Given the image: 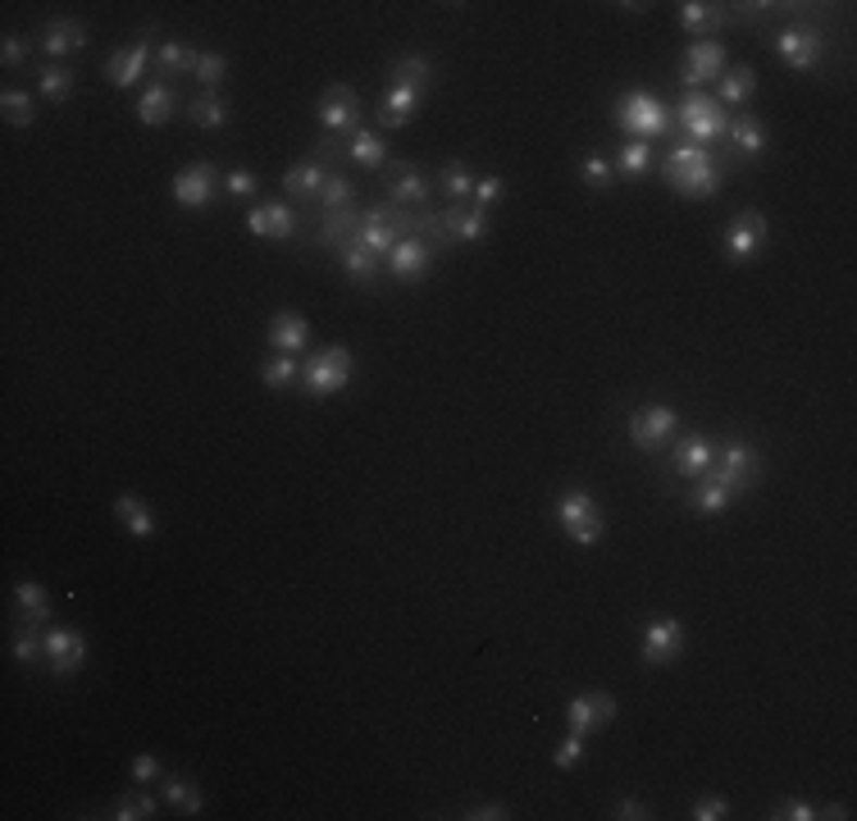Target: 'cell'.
Wrapping results in <instances>:
<instances>
[{"mask_svg":"<svg viewBox=\"0 0 857 821\" xmlns=\"http://www.w3.org/2000/svg\"><path fill=\"white\" fill-rule=\"evenodd\" d=\"M661 178H666L671 192H680L688 201H707V197L721 192V183L730 178V170H721L707 147L680 142V147H671V156L661 160Z\"/></svg>","mask_w":857,"mask_h":821,"instance_id":"cell-1","label":"cell"},{"mask_svg":"<svg viewBox=\"0 0 857 821\" xmlns=\"http://www.w3.org/2000/svg\"><path fill=\"white\" fill-rule=\"evenodd\" d=\"M415 215L420 210H401L393 201H378V206H365L361 210V228H356V242H361L365 251H374L378 261L407 238V233H415Z\"/></svg>","mask_w":857,"mask_h":821,"instance_id":"cell-2","label":"cell"},{"mask_svg":"<svg viewBox=\"0 0 857 821\" xmlns=\"http://www.w3.org/2000/svg\"><path fill=\"white\" fill-rule=\"evenodd\" d=\"M616 128L630 133V142H653V137L671 133V110H666L653 91H625L616 101Z\"/></svg>","mask_w":857,"mask_h":821,"instance_id":"cell-3","label":"cell"},{"mask_svg":"<svg viewBox=\"0 0 857 821\" xmlns=\"http://www.w3.org/2000/svg\"><path fill=\"white\" fill-rule=\"evenodd\" d=\"M557 521H561V534L570 538V544H580V548H593L607 534V515H603L598 498L584 493V488H566L561 493V498H557Z\"/></svg>","mask_w":857,"mask_h":821,"instance_id":"cell-4","label":"cell"},{"mask_svg":"<svg viewBox=\"0 0 857 821\" xmlns=\"http://www.w3.org/2000/svg\"><path fill=\"white\" fill-rule=\"evenodd\" d=\"M717 484H725L734 498L740 493H748V488H757V480H761V452L753 448L748 438H730V443H717V461H711V471H707Z\"/></svg>","mask_w":857,"mask_h":821,"instance_id":"cell-5","label":"cell"},{"mask_svg":"<svg viewBox=\"0 0 857 821\" xmlns=\"http://www.w3.org/2000/svg\"><path fill=\"white\" fill-rule=\"evenodd\" d=\"M671 124H680L694 147H707V142H717V137H725L730 114L717 97H707V91H684V101H680Z\"/></svg>","mask_w":857,"mask_h":821,"instance_id":"cell-6","label":"cell"},{"mask_svg":"<svg viewBox=\"0 0 857 821\" xmlns=\"http://www.w3.org/2000/svg\"><path fill=\"white\" fill-rule=\"evenodd\" d=\"M351 374H356V357L347 347L333 343V347H320L315 357L301 365V388L311 397H333L351 384Z\"/></svg>","mask_w":857,"mask_h":821,"instance_id":"cell-7","label":"cell"},{"mask_svg":"<svg viewBox=\"0 0 857 821\" xmlns=\"http://www.w3.org/2000/svg\"><path fill=\"white\" fill-rule=\"evenodd\" d=\"M680 438V411L666 407V402H648L630 411V443L638 452H661L671 448V443Z\"/></svg>","mask_w":857,"mask_h":821,"instance_id":"cell-8","label":"cell"},{"mask_svg":"<svg viewBox=\"0 0 857 821\" xmlns=\"http://www.w3.org/2000/svg\"><path fill=\"white\" fill-rule=\"evenodd\" d=\"M775 55H780V64H790L794 74H817L825 64V37L812 23H790V28H780V37H775Z\"/></svg>","mask_w":857,"mask_h":821,"instance_id":"cell-9","label":"cell"},{"mask_svg":"<svg viewBox=\"0 0 857 821\" xmlns=\"http://www.w3.org/2000/svg\"><path fill=\"white\" fill-rule=\"evenodd\" d=\"M684 644H688L684 621H675V617H653V621H643L638 657H643V667H671L675 657L684 652Z\"/></svg>","mask_w":857,"mask_h":821,"instance_id":"cell-10","label":"cell"},{"mask_svg":"<svg viewBox=\"0 0 857 821\" xmlns=\"http://www.w3.org/2000/svg\"><path fill=\"white\" fill-rule=\"evenodd\" d=\"M315 114H320V128L328 133V137H343L347 133H356L361 128V97L347 87V83H328L324 87V97L315 101Z\"/></svg>","mask_w":857,"mask_h":821,"instance_id":"cell-11","label":"cell"},{"mask_svg":"<svg viewBox=\"0 0 857 821\" xmlns=\"http://www.w3.org/2000/svg\"><path fill=\"white\" fill-rule=\"evenodd\" d=\"M170 192H174V206H183V210H206L214 197H220V174H214L210 160H192L174 174Z\"/></svg>","mask_w":857,"mask_h":821,"instance_id":"cell-12","label":"cell"},{"mask_svg":"<svg viewBox=\"0 0 857 821\" xmlns=\"http://www.w3.org/2000/svg\"><path fill=\"white\" fill-rule=\"evenodd\" d=\"M767 238H771L767 215H761V210H740L725 228V256L734 265H744V261H753V256L767 251Z\"/></svg>","mask_w":857,"mask_h":821,"instance_id":"cell-13","label":"cell"},{"mask_svg":"<svg viewBox=\"0 0 857 821\" xmlns=\"http://www.w3.org/2000/svg\"><path fill=\"white\" fill-rule=\"evenodd\" d=\"M438 251L428 247L420 233H407L388 256H384V270L397 278V284H420V278H428V270H434Z\"/></svg>","mask_w":857,"mask_h":821,"instance_id":"cell-14","label":"cell"},{"mask_svg":"<svg viewBox=\"0 0 857 821\" xmlns=\"http://www.w3.org/2000/svg\"><path fill=\"white\" fill-rule=\"evenodd\" d=\"M87 662V639L78 635L74 625H51L46 630V667H51L55 680L78 675Z\"/></svg>","mask_w":857,"mask_h":821,"instance_id":"cell-15","label":"cell"},{"mask_svg":"<svg viewBox=\"0 0 857 821\" xmlns=\"http://www.w3.org/2000/svg\"><path fill=\"white\" fill-rule=\"evenodd\" d=\"M607 721H616V698H611L607 689H588V694H575V698L566 702V725H570V735L588 739L593 731H603Z\"/></svg>","mask_w":857,"mask_h":821,"instance_id":"cell-16","label":"cell"},{"mask_svg":"<svg viewBox=\"0 0 857 821\" xmlns=\"http://www.w3.org/2000/svg\"><path fill=\"white\" fill-rule=\"evenodd\" d=\"M717 461V438L703 434V430H688L684 438L671 443V475L680 480H703Z\"/></svg>","mask_w":857,"mask_h":821,"instance_id":"cell-17","label":"cell"},{"mask_svg":"<svg viewBox=\"0 0 857 821\" xmlns=\"http://www.w3.org/2000/svg\"><path fill=\"white\" fill-rule=\"evenodd\" d=\"M721 74H725V46H721V37H698L684 51L680 78L688 83V91H703V83H717Z\"/></svg>","mask_w":857,"mask_h":821,"instance_id":"cell-18","label":"cell"},{"mask_svg":"<svg viewBox=\"0 0 857 821\" xmlns=\"http://www.w3.org/2000/svg\"><path fill=\"white\" fill-rule=\"evenodd\" d=\"M384 183H388L393 206H401V210H424V201H428V174L415 170L411 160L384 164Z\"/></svg>","mask_w":857,"mask_h":821,"instance_id":"cell-19","label":"cell"},{"mask_svg":"<svg viewBox=\"0 0 857 821\" xmlns=\"http://www.w3.org/2000/svg\"><path fill=\"white\" fill-rule=\"evenodd\" d=\"M247 233L260 242H288L297 233V210L283 201H260L247 210Z\"/></svg>","mask_w":857,"mask_h":821,"instance_id":"cell-20","label":"cell"},{"mask_svg":"<svg viewBox=\"0 0 857 821\" xmlns=\"http://www.w3.org/2000/svg\"><path fill=\"white\" fill-rule=\"evenodd\" d=\"M725 142H730V151H734V156L753 164V160L767 156L771 133H767V124H761L757 114H730V124H725Z\"/></svg>","mask_w":857,"mask_h":821,"instance_id":"cell-21","label":"cell"},{"mask_svg":"<svg viewBox=\"0 0 857 821\" xmlns=\"http://www.w3.org/2000/svg\"><path fill=\"white\" fill-rule=\"evenodd\" d=\"M147 69H151V46L147 41H128V46H119V51L105 60V78L119 91H128V87H137L141 78H147Z\"/></svg>","mask_w":857,"mask_h":821,"instance_id":"cell-22","label":"cell"},{"mask_svg":"<svg viewBox=\"0 0 857 821\" xmlns=\"http://www.w3.org/2000/svg\"><path fill=\"white\" fill-rule=\"evenodd\" d=\"M41 51L51 55L55 64H64V55H78V51H87V28L78 18H51L41 28Z\"/></svg>","mask_w":857,"mask_h":821,"instance_id":"cell-23","label":"cell"},{"mask_svg":"<svg viewBox=\"0 0 857 821\" xmlns=\"http://www.w3.org/2000/svg\"><path fill=\"white\" fill-rule=\"evenodd\" d=\"M174 110H178V97H174V87L164 83V78H156V83H147L137 91V124H147V128H160V124H170L174 120Z\"/></svg>","mask_w":857,"mask_h":821,"instance_id":"cell-24","label":"cell"},{"mask_svg":"<svg viewBox=\"0 0 857 821\" xmlns=\"http://www.w3.org/2000/svg\"><path fill=\"white\" fill-rule=\"evenodd\" d=\"M443 233H447L451 247H457V242H484L488 238V210H480V206H447L443 210Z\"/></svg>","mask_w":857,"mask_h":821,"instance_id":"cell-25","label":"cell"},{"mask_svg":"<svg viewBox=\"0 0 857 821\" xmlns=\"http://www.w3.org/2000/svg\"><path fill=\"white\" fill-rule=\"evenodd\" d=\"M328 178H333V170L324 160H297L293 170H283V192L297 197V201H320Z\"/></svg>","mask_w":857,"mask_h":821,"instance_id":"cell-26","label":"cell"},{"mask_svg":"<svg viewBox=\"0 0 857 821\" xmlns=\"http://www.w3.org/2000/svg\"><path fill=\"white\" fill-rule=\"evenodd\" d=\"M343 156L351 164H361V170H384V164H388V142H384V133H374V128L361 124L356 133L343 137Z\"/></svg>","mask_w":857,"mask_h":821,"instance_id":"cell-27","label":"cell"},{"mask_svg":"<svg viewBox=\"0 0 857 821\" xmlns=\"http://www.w3.org/2000/svg\"><path fill=\"white\" fill-rule=\"evenodd\" d=\"M14 617L18 625H51V594L41 589L37 580H18L14 584Z\"/></svg>","mask_w":857,"mask_h":821,"instance_id":"cell-28","label":"cell"},{"mask_svg":"<svg viewBox=\"0 0 857 821\" xmlns=\"http://www.w3.org/2000/svg\"><path fill=\"white\" fill-rule=\"evenodd\" d=\"M356 228H361V206L324 210V215H320V224H315V242H320V247H333V251H338L347 238H356Z\"/></svg>","mask_w":857,"mask_h":821,"instance_id":"cell-29","label":"cell"},{"mask_svg":"<svg viewBox=\"0 0 857 821\" xmlns=\"http://www.w3.org/2000/svg\"><path fill=\"white\" fill-rule=\"evenodd\" d=\"M338 261H343V274L351 278V284H361V288H374L378 274H384V261H378L374 251H365L356 238H347V242L338 247Z\"/></svg>","mask_w":857,"mask_h":821,"instance_id":"cell-30","label":"cell"},{"mask_svg":"<svg viewBox=\"0 0 857 821\" xmlns=\"http://www.w3.org/2000/svg\"><path fill=\"white\" fill-rule=\"evenodd\" d=\"M306 343H311V320H306L301 311H278L274 320H270V347L274 351H301Z\"/></svg>","mask_w":857,"mask_h":821,"instance_id":"cell-31","label":"cell"},{"mask_svg":"<svg viewBox=\"0 0 857 821\" xmlns=\"http://www.w3.org/2000/svg\"><path fill=\"white\" fill-rule=\"evenodd\" d=\"M420 97H424L420 87H388L384 105H378V124H384V128H407L411 114L420 110Z\"/></svg>","mask_w":857,"mask_h":821,"instance_id":"cell-32","label":"cell"},{"mask_svg":"<svg viewBox=\"0 0 857 821\" xmlns=\"http://www.w3.org/2000/svg\"><path fill=\"white\" fill-rule=\"evenodd\" d=\"M74 91H78V74H74V69H69V64H41L37 69V97H46V101H51V105H64L69 97H74Z\"/></svg>","mask_w":857,"mask_h":821,"instance_id":"cell-33","label":"cell"},{"mask_svg":"<svg viewBox=\"0 0 857 821\" xmlns=\"http://www.w3.org/2000/svg\"><path fill=\"white\" fill-rule=\"evenodd\" d=\"M675 18H680L684 33H711V28H725V23H734V14L725 5H707V0H684Z\"/></svg>","mask_w":857,"mask_h":821,"instance_id":"cell-34","label":"cell"},{"mask_svg":"<svg viewBox=\"0 0 857 821\" xmlns=\"http://www.w3.org/2000/svg\"><path fill=\"white\" fill-rule=\"evenodd\" d=\"M201 51L187 41H164L156 51V78H174V74H197Z\"/></svg>","mask_w":857,"mask_h":821,"instance_id":"cell-35","label":"cell"},{"mask_svg":"<svg viewBox=\"0 0 857 821\" xmlns=\"http://www.w3.org/2000/svg\"><path fill=\"white\" fill-rule=\"evenodd\" d=\"M114 515H119V525H124L133 538H151L156 534V515H151V507L137 498V493H124V498L114 502Z\"/></svg>","mask_w":857,"mask_h":821,"instance_id":"cell-36","label":"cell"},{"mask_svg":"<svg viewBox=\"0 0 857 821\" xmlns=\"http://www.w3.org/2000/svg\"><path fill=\"white\" fill-rule=\"evenodd\" d=\"M434 83V64H428L424 55H397L388 64V87H428Z\"/></svg>","mask_w":857,"mask_h":821,"instance_id":"cell-37","label":"cell"},{"mask_svg":"<svg viewBox=\"0 0 857 821\" xmlns=\"http://www.w3.org/2000/svg\"><path fill=\"white\" fill-rule=\"evenodd\" d=\"M753 91H757V74L748 64H734V69H725L721 74V105H748L753 101Z\"/></svg>","mask_w":857,"mask_h":821,"instance_id":"cell-38","label":"cell"},{"mask_svg":"<svg viewBox=\"0 0 857 821\" xmlns=\"http://www.w3.org/2000/svg\"><path fill=\"white\" fill-rule=\"evenodd\" d=\"M164 804H170L174 812H183V817H197V812L206 808V794H201V785H197V781H187V776H170V781H164Z\"/></svg>","mask_w":857,"mask_h":821,"instance_id":"cell-39","label":"cell"},{"mask_svg":"<svg viewBox=\"0 0 857 821\" xmlns=\"http://www.w3.org/2000/svg\"><path fill=\"white\" fill-rule=\"evenodd\" d=\"M0 114H5V124H14V128H33V124H37V101H33V91L5 87V91H0Z\"/></svg>","mask_w":857,"mask_h":821,"instance_id":"cell-40","label":"cell"},{"mask_svg":"<svg viewBox=\"0 0 857 821\" xmlns=\"http://www.w3.org/2000/svg\"><path fill=\"white\" fill-rule=\"evenodd\" d=\"M187 114H192V124H197L201 133H220V128L228 124V105H224L220 91H201V97L187 105Z\"/></svg>","mask_w":857,"mask_h":821,"instance_id":"cell-41","label":"cell"},{"mask_svg":"<svg viewBox=\"0 0 857 821\" xmlns=\"http://www.w3.org/2000/svg\"><path fill=\"white\" fill-rule=\"evenodd\" d=\"M260 384H265L270 393H283V388H293V384H301V365L288 357V351H274V357L260 365Z\"/></svg>","mask_w":857,"mask_h":821,"instance_id":"cell-42","label":"cell"},{"mask_svg":"<svg viewBox=\"0 0 857 821\" xmlns=\"http://www.w3.org/2000/svg\"><path fill=\"white\" fill-rule=\"evenodd\" d=\"M688 502H694V511H703V515H721V511L734 502V493H730L725 484H717L711 475H703V480H694V493H688Z\"/></svg>","mask_w":857,"mask_h":821,"instance_id":"cell-43","label":"cell"},{"mask_svg":"<svg viewBox=\"0 0 857 821\" xmlns=\"http://www.w3.org/2000/svg\"><path fill=\"white\" fill-rule=\"evenodd\" d=\"M438 187H443V197H447L451 206H470V192H474V174L465 170L461 160H451V164H443Z\"/></svg>","mask_w":857,"mask_h":821,"instance_id":"cell-44","label":"cell"},{"mask_svg":"<svg viewBox=\"0 0 857 821\" xmlns=\"http://www.w3.org/2000/svg\"><path fill=\"white\" fill-rule=\"evenodd\" d=\"M611 170L621 174V178H630V183H634V178H643V174L653 170V147H648V142H625L621 151H616Z\"/></svg>","mask_w":857,"mask_h":821,"instance_id":"cell-45","label":"cell"},{"mask_svg":"<svg viewBox=\"0 0 857 821\" xmlns=\"http://www.w3.org/2000/svg\"><path fill=\"white\" fill-rule=\"evenodd\" d=\"M10 652L18 667H33V662H46V635H37V625H14L10 635Z\"/></svg>","mask_w":857,"mask_h":821,"instance_id":"cell-46","label":"cell"},{"mask_svg":"<svg viewBox=\"0 0 857 821\" xmlns=\"http://www.w3.org/2000/svg\"><path fill=\"white\" fill-rule=\"evenodd\" d=\"M114 821H151L156 817V799L147 789H128V794H119L114 799V812H110Z\"/></svg>","mask_w":857,"mask_h":821,"instance_id":"cell-47","label":"cell"},{"mask_svg":"<svg viewBox=\"0 0 857 821\" xmlns=\"http://www.w3.org/2000/svg\"><path fill=\"white\" fill-rule=\"evenodd\" d=\"M580 178H584V187H593V192H607L611 178H616V170H611V160H607L603 151H588L584 164H580Z\"/></svg>","mask_w":857,"mask_h":821,"instance_id":"cell-48","label":"cell"},{"mask_svg":"<svg viewBox=\"0 0 857 821\" xmlns=\"http://www.w3.org/2000/svg\"><path fill=\"white\" fill-rule=\"evenodd\" d=\"M320 215L324 210H343V206H356V187H351V178L347 174H333L328 183H324V192H320Z\"/></svg>","mask_w":857,"mask_h":821,"instance_id":"cell-49","label":"cell"},{"mask_svg":"<svg viewBox=\"0 0 857 821\" xmlns=\"http://www.w3.org/2000/svg\"><path fill=\"white\" fill-rule=\"evenodd\" d=\"M224 74H228V60H224L220 51H206V55H201V64H197V83H201V91H220Z\"/></svg>","mask_w":857,"mask_h":821,"instance_id":"cell-50","label":"cell"},{"mask_svg":"<svg viewBox=\"0 0 857 821\" xmlns=\"http://www.w3.org/2000/svg\"><path fill=\"white\" fill-rule=\"evenodd\" d=\"M507 197V183L497 178V174H484V178H474V192H470V206H480V210H488V206H497Z\"/></svg>","mask_w":857,"mask_h":821,"instance_id":"cell-51","label":"cell"},{"mask_svg":"<svg viewBox=\"0 0 857 821\" xmlns=\"http://www.w3.org/2000/svg\"><path fill=\"white\" fill-rule=\"evenodd\" d=\"M688 817H694V821H725L730 817V799H725V794H703Z\"/></svg>","mask_w":857,"mask_h":821,"instance_id":"cell-52","label":"cell"},{"mask_svg":"<svg viewBox=\"0 0 857 821\" xmlns=\"http://www.w3.org/2000/svg\"><path fill=\"white\" fill-rule=\"evenodd\" d=\"M256 187H260V178H256V174L233 170V174L224 178V197H233V201H251V197H256Z\"/></svg>","mask_w":857,"mask_h":821,"instance_id":"cell-53","label":"cell"},{"mask_svg":"<svg viewBox=\"0 0 857 821\" xmlns=\"http://www.w3.org/2000/svg\"><path fill=\"white\" fill-rule=\"evenodd\" d=\"M552 762H557V771H575V767L584 762V739H580V735H566V739L557 744Z\"/></svg>","mask_w":857,"mask_h":821,"instance_id":"cell-54","label":"cell"},{"mask_svg":"<svg viewBox=\"0 0 857 821\" xmlns=\"http://www.w3.org/2000/svg\"><path fill=\"white\" fill-rule=\"evenodd\" d=\"M28 55H33V46L23 41L18 33H5V41H0V64H5V69H18V64H28Z\"/></svg>","mask_w":857,"mask_h":821,"instance_id":"cell-55","label":"cell"},{"mask_svg":"<svg viewBox=\"0 0 857 821\" xmlns=\"http://www.w3.org/2000/svg\"><path fill=\"white\" fill-rule=\"evenodd\" d=\"M771 817L775 821H812L817 817V804H807V799H780L771 808Z\"/></svg>","mask_w":857,"mask_h":821,"instance_id":"cell-56","label":"cell"},{"mask_svg":"<svg viewBox=\"0 0 857 821\" xmlns=\"http://www.w3.org/2000/svg\"><path fill=\"white\" fill-rule=\"evenodd\" d=\"M128 771H133V781H137V785H147V781H156V776H160V758H156V754H133Z\"/></svg>","mask_w":857,"mask_h":821,"instance_id":"cell-57","label":"cell"},{"mask_svg":"<svg viewBox=\"0 0 857 821\" xmlns=\"http://www.w3.org/2000/svg\"><path fill=\"white\" fill-rule=\"evenodd\" d=\"M616 817H621V821H643V817H653V808H648V799H638V794H625V799L616 804Z\"/></svg>","mask_w":857,"mask_h":821,"instance_id":"cell-58","label":"cell"},{"mask_svg":"<svg viewBox=\"0 0 857 821\" xmlns=\"http://www.w3.org/2000/svg\"><path fill=\"white\" fill-rule=\"evenodd\" d=\"M507 817H511L507 804H480V808L465 812V821H507Z\"/></svg>","mask_w":857,"mask_h":821,"instance_id":"cell-59","label":"cell"},{"mask_svg":"<svg viewBox=\"0 0 857 821\" xmlns=\"http://www.w3.org/2000/svg\"><path fill=\"white\" fill-rule=\"evenodd\" d=\"M817 817H835V821H848V808H844V804H825V808H817Z\"/></svg>","mask_w":857,"mask_h":821,"instance_id":"cell-60","label":"cell"}]
</instances>
